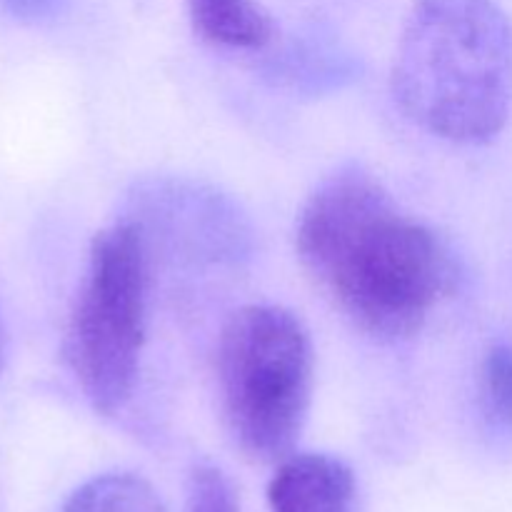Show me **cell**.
<instances>
[{"label":"cell","mask_w":512,"mask_h":512,"mask_svg":"<svg viewBox=\"0 0 512 512\" xmlns=\"http://www.w3.org/2000/svg\"><path fill=\"white\" fill-rule=\"evenodd\" d=\"M188 512H240L233 483L215 465H198L190 475Z\"/></svg>","instance_id":"10"},{"label":"cell","mask_w":512,"mask_h":512,"mask_svg":"<svg viewBox=\"0 0 512 512\" xmlns=\"http://www.w3.org/2000/svg\"><path fill=\"white\" fill-rule=\"evenodd\" d=\"M268 503L273 512H353V470L333 455H288L270 480Z\"/></svg>","instance_id":"6"},{"label":"cell","mask_w":512,"mask_h":512,"mask_svg":"<svg viewBox=\"0 0 512 512\" xmlns=\"http://www.w3.org/2000/svg\"><path fill=\"white\" fill-rule=\"evenodd\" d=\"M313 340L293 310L245 305L218 343V393L235 448L258 463L293 453L313 398Z\"/></svg>","instance_id":"3"},{"label":"cell","mask_w":512,"mask_h":512,"mask_svg":"<svg viewBox=\"0 0 512 512\" xmlns=\"http://www.w3.org/2000/svg\"><path fill=\"white\" fill-rule=\"evenodd\" d=\"M295 243L315 288L375 340L413 338L458 283L443 240L358 165L318 185Z\"/></svg>","instance_id":"1"},{"label":"cell","mask_w":512,"mask_h":512,"mask_svg":"<svg viewBox=\"0 0 512 512\" xmlns=\"http://www.w3.org/2000/svg\"><path fill=\"white\" fill-rule=\"evenodd\" d=\"M3 8L25 20H45L58 15L68 5V0H0Z\"/></svg>","instance_id":"11"},{"label":"cell","mask_w":512,"mask_h":512,"mask_svg":"<svg viewBox=\"0 0 512 512\" xmlns=\"http://www.w3.org/2000/svg\"><path fill=\"white\" fill-rule=\"evenodd\" d=\"M393 98L435 138H498L512 110L508 13L495 0H415L395 53Z\"/></svg>","instance_id":"2"},{"label":"cell","mask_w":512,"mask_h":512,"mask_svg":"<svg viewBox=\"0 0 512 512\" xmlns=\"http://www.w3.org/2000/svg\"><path fill=\"white\" fill-rule=\"evenodd\" d=\"M148 320V240L133 223L95 235L70 315L65 358L88 403L115 413L130 400Z\"/></svg>","instance_id":"4"},{"label":"cell","mask_w":512,"mask_h":512,"mask_svg":"<svg viewBox=\"0 0 512 512\" xmlns=\"http://www.w3.org/2000/svg\"><path fill=\"white\" fill-rule=\"evenodd\" d=\"M483 398L490 415L512 425V345L495 343L483 360Z\"/></svg>","instance_id":"9"},{"label":"cell","mask_w":512,"mask_h":512,"mask_svg":"<svg viewBox=\"0 0 512 512\" xmlns=\"http://www.w3.org/2000/svg\"><path fill=\"white\" fill-rule=\"evenodd\" d=\"M140 228L158 225L165 238L190 258L238 260L248 250V233L240 213L215 190L193 183H155L140 193Z\"/></svg>","instance_id":"5"},{"label":"cell","mask_w":512,"mask_h":512,"mask_svg":"<svg viewBox=\"0 0 512 512\" xmlns=\"http://www.w3.org/2000/svg\"><path fill=\"white\" fill-rule=\"evenodd\" d=\"M200 38L223 48L255 50L273 38V20L258 0H188Z\"/></svg>","instance_id":"7"},{"label":"cell","mask_w":512,"mask_h":512,"mask_svg":"<svg viewBox=\"0 0 512 512\" xmlns=\"http://www.w3.org/2000/svg\"><path fill=\"white\" fill-rule=\"evenodd\" d=\"M63 512H165V505L140 475L108 473L75 490Z\"/></svg>","instance_id":"8"},{"label":"cell","mask_w":512,"mask_h":512,"mask_svg":"<svg viewBox=\"0 0 512 512\" xmlns=\"http://www.w3.org/2000/svg\"><path fill=\"white\" fill-rule=\"evenodd\" d=\"M0 365H3V325H0Z\"/></svg>","instance_id":"12"}]
</instances>
